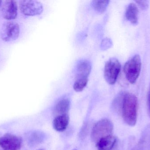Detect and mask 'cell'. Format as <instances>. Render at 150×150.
<instances>
[{"mask_svg":"<svg viewBox=\"0 0 150 150\" xmlns=\"http://www.w3.org/2000/svg\"><path fill=\"white\" fill-rule=\"evenodd\" d=\"M113 105L115 108L121 112L126 123L129 126L135 125L138 109V100L135 95L127 92H122L115 99Z\"/></svg>","mask_w":150,"mask_h":150,"instance_id":"6da1fadb","label":"cell"},{"mask_svg":"<svg viewBox=\"0 0 150 150\" xmlns=\"http://www.w3.org/2000/svg\"><path fill=\"white\" fill-rule=\"evenodd\" d=\"M91 67V63L87 60H81L77 63L74 85V89L76 92L82 91L86 86Z\"/></svg>","mask_w":150,"mask_h":150,"instance_id":"7a4b0ae2","label":"cell"},{"mask_svg":"<svg viewBox=\"0 0 150 150\" xmlns=\"http://www.w3.org/2000/svg\"><path fill=\"white\" fill-rule=\"evenodd\" d=\"M142 68V60L138 55H135L125 63L124 74L127 80L131 84L136 82L138 79Z\"/></svg>","mask_w":150,"mask_h":150,"instance_id":"3957f363","label":"cell"},{"mask_svg":"<svg viewBox=\"0 0 150 150\" xmlns=\"http://www.w3.org/2000/svg\"><path fill=\"white\" fill-rule=\"evenodd\" d=\"M113 129V125L111 121L104 119L98 122L93 128L91 138L97 143L100 139L112 135Z\"/></svg>","mask_w":150,"mask_h":150,"instance_id":"277c9868","label":"cell"},{"mask_svg":"<svg viewBox=\"0 0 150 150\" xmlns=\"http://www.w3.org/2000/svg\"><path fill=\"white\" fill-rule=\"evenodd\" d=\"M121 68L120 63L116 58H111L106 63L104 68V77L109 84L113 85L116 82Z\"/></svg>","mask_w":150,"mask_h":150,"instance_id":"5b68a950","label":"cell"},{"mask_svg":"<svg viewBox=\"0 0 150 150\" xmlns=\"http://www.w3.org/2000/svg\"><path fill=\"white\" fill-rule=\"evenodd\" d=\"M20 27L17 23L8 21L4 24L1 31V38L5 42L16 40L19 37Z\"/></svg>","mask_w":150,"mask_h":150,"instance_id":"8992f818","label":"cell"},{"mask_svg":"<svg viewBox=\"0 0 150 150\" xmlns=\"http://www.w3.org/2000/svg\"><path fill=\"white\" fill-rule=\"evenodd\" d=\"M22 13L27 16L40 15L43 11V6L40 2L35 0H23L19 3Z\"/></svg>","mask_w":150,"mask_h":150,"instance_id":"52a82bcc","label":"cell"},{"mask_svg":"<svg viewBox=\"0 0 150 150\" xmlns=\"http://www.w3.org/2000/svg\"><path fill=\"white\" fill-rule=\"evenodd\" d=\"M21 137L11 134H6L0 137V147L4 150H19L22 147Z\"/></svg>","mask_w":150,"mask_h":150,"instance_id":"ba28073f","label":"cell"},{"mask_svg":"<svg viewBox=\"0 0 150 150\" xmlns=\"http://www.w3.org/2000/svg\"><path fill=\"white\" fill-rule=\"evenodd\" d=\"M1 13L4 18L11 21L15 19L18 15V5L13 0L4 1L1 6Z\"/></svg>","mask_w":150,"mask_h":150,"instance_id":"9c48e42d","label":"cell"},{"mask_svg":"<svg viewBox=\"0 0 150 150\" xmlns=\"http://www.w3.org/2000/svg\"><path fill=\"white\" fill-rule=\"evenodd\" d=\"M116 142V137L111 135L100 139L96 143V147L98 150H111Z\"/></svg>","mask_w":150,"mask_h":150,"instance_id":"30bf717a","label":"cell"},{"mask_svg":"<svg viewBox=\"0 0 150 150\" xmlns=\"http://www.w3.org/2000/svg\"><path fill=\"white\" fill-rule=\"evenodd\" d=\"M125 16L127 20L133 24L137 23L139 18V9L135 4L131 3L126 9Z\"/></svg>","mask_w":150,"mask_h":150,"instance_id":"8fae6325","label":"cell"},{"mask_svg":"<svg viewBox=\"0 0 150 150\" xmlns=\"http://www.w3.org/2000/svg\"><path fill=\"white\" fill-rule=\"evenodd\" d=\"M69 123V116L67 114L58 115L53 121L54 129L58 132H63L67 129Z\"/></svg>","mask_w":150,"mask_h":150,"instance_id":"7c38bea8","label":"cell"},{"mask_svg":"<svg viewBox=\"0 0 150 150\" xmlns=\"http://www.w3.org/2000/svg\"><path fill=\"white\" fill-rule=\"evenodd\" d=\"M70 101L68 99L60 100L55 106V113L58 115L67 114L70 107Z\"/></svg>","mask_w":150,"mask_h":150,"instance_id":"4fadbf2b","label":"cell"},{"mask_svg":"<svg viewBox=\"0 0 150 150\" xmlns=\"http://www.w3.org/2000/svg\"><path fill=\"white\" fill-rule=\"evenodd\" d=\"M110 1H93L92 5L95 10L100 13L105 11L109 4Z\"/></svg>","mask_w":150,"mask_h":150,"instance_id":"5bb4252c","label":"cell"},{"mask_svg":"<svg viewBox=\"0 0 150 150\" xmlns=\"http://www.w3.org/2000/svg\"><path fill=\"white\" fill-rule=\"evenodd\" d=\"M40 134L38 132H30L26 135L25 138L29 145L33 146L39 142L40 140Z\"/></svg>","mask_w":150,"mask_h":150,"instance_id":"9a60e30c","label":"cell"},{"mask_svg":"<svg viewBox=\"0 0 150 150\" xmlns=\"http://www.w3.org/2000/svg\"><path fill=\"white\" fill-rule=\"evenodd\" d=\"M135 2L140 7V9L143 10L147 9L149 8V1H144H144H136Z\"/></svg>","mask_w":150,"mask_h":150,"instance_id":"2e32d148","label":"cell"},{"mask_svg":"<svg viewBox=\"0 0 150 150\" xmlns=\"http://www.w3.org/2000/svg\"><path fill=\"white\" fill-rule=\"evenodd\" d=\"M102 43H103V45H104L103 48H105V49H107L112 45V42L109 39L106 38L104 40Z\"/></svg>","mask_w":150,"mask_h":150,"instance_id":"e0dca14e","label":"cell"},{"mask_svg":"<svg viewBox=\"0 0 150 150\" xmlns=\"http://www.w3.org/2000/svg\"><path fill=\"white\" fill-rule=\"evenodd\" d=\"M148 112H149V115L150 117V87L149 90V95H148Z\"/></svg>","mask_w":150,"mask_h":150,"instance_id":"ac0fdd59","label":"cell"},{"mask_svg":"<svg viewBox=\"0 0 150 150\" xmlns=\"http://www.w3.org/2000/svg\"><path fill=\"white\" fill-rule=\"evenodd\" d=\"M2 1H0V8L1 7L2 4Z\"/></svg>","mask_w":150,"mask_h":150,"instance_id":"d6986e66","label":"cell"},{"mask_svg":"<svg viewBox=\"0 0 150 150\" xmlns=\"http://www.w3.org/2000/svg\"><path fill=\"white\" fill-rule=\"evenodd\" d=\"M43 150V149H39V150Z\"/></svg>","mask_w":150,"mask_h":150,"instance_id":"ffe728a7","label":"cell"},{"mask_svg":"<svg viewBox=\"0 0 150 150\" xmlns=\"http://www.w3.org/2000/svg\"></svg>","mask_w":150,"mask_h":150,"instance_id":"44dd1931","label":"cell"}]
</instances>
